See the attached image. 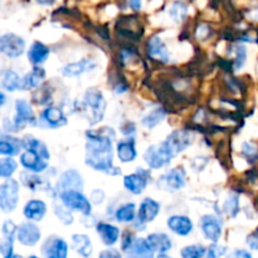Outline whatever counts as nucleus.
<instances>
[{
	"label": "nucleus",
	"mask_w": 258,
	"mask_h": 258,
	"mask_svg": "<svg viewBox=\"0 0 258 258\" xmlns=\"http://www.w3.org/2000/svg\"><path fill=\"white\" fill-rule=\"evenodd\" d=\"M44 77L45 71L40 67H34L32 72L27 73L25 77L22 78L19 90H33V88H37L44 81Z\"/></svg>",
	"instance_id": "6ab92c4d"
},
{
	"label": "nucleus",
	"mask_w": 258,
	"mask_h": 258,
	"mask_svg": "<svg viewBox=\"0 0 258 258\" xmlns=\"http://www.w3.org/2000/svg\"><path fill=\"white\" fill-rule=\"evenodd\" d=\"M95 66L96 63L92 59L85 58V59L80 60V62L71 63V64H67L66 67H63L62 73L64 76H67V77H76V76H80L82 73L95 68Z\"/></svg>",
	"instance_id": "aec40b11"
},
{
	"label": "nucleus",
	"mask_w": 258,
	"mask_h": 258,
	"mask_svg": "<svg viewBox=\"0 0 258 258\" xmlns=\"http://www.w3.org/2000/svg\"><path fill=\"white\" fill-rule=\"evenodd\" d=\"M188 14V7L183 2H174L169 8V15L175 23H180Z\"/></svg>",
	"instance_id": "2f4dec72"
},
{
	"label": "nucleus",
	"mask_w": 258,
	"mask_h": 258,
	"mask_svg": "<svg viewBox=\"0 0 258 258\" xmlns=\"http://www.w3.org/2000/svg\"><path fill=\"white\" fill-rule=\"evenodd\" d=\"M86 164L95 170L112 173V138L100 131H88Z\"/></svg>",
	"instance_id": "f03ea898"
},
{
	"label": "nucleus",
	"mask_w": 258,
	"mask_h": 258,
	"mask_svg": "<svg viewBox=\"0 0 258 258\" xmlns=\"http://www.w3.org/2000/svg\"><path fill=\"white\" fill-rule=\"evenodd\" d=\"M19 196V184L14 179H8L0 188V207L3 212L9 213L15 209Z\"/></svg>",
	"instance_id": "20e7f679"
},
{
	"label": "nucleus",
	"mask_w": 258,
	"mask_h": 258,
	"mask_svg": "<svg viewBox=\"0 0 258 258\" xmlns=\"http://www.w3.org/2000/svg\"><path fill=\"white\" fill-rule=\"evenodd\" d=\"M159 211H160V206L154 199H144L140 206V211H139V222L145 224L148 222L154 221L159 214Z\"/></svg>",
	"instance_id": "f3484780"
},
{
	"label": "nucleus",
	"mask_w": 258,
	"mask_h": 258,
	"mask_svg": "<svg viewBox=\"0 0 258 258\" xmlns=\"http://www.w3.org/2000/svg\"><path fill=\"white\" fill-rule=\"evenodd\" d=\"M20 176H22V181L23 184H24L25 186H27L28 189H32V190H35V189L38 188V186H42L43 185V181L40 180L39 176H35V175H30V174H27V173H23L20 174Z\"/></svg>",
	"instance_id": "e433bc0d"
},
{
	"label": "nucleus",
	"mask_w": 258,
	"mask_h": 258,
	"mask_svg": "<svg viewBox=\"0 0 258 258\" xmlns=\"http://www.w3.org/2000/svg\"><path fill=\"white\" fill-rule=\"evenodd\" d=\"M135 204L127 203L117 209V212H116V219L118 222H122V223H128V222H133L135 219Z\"/></svg>",
	"instance_id": "473e14b6"
},
{
	"label": "nucleus",
	"mask_w": 258,
	"mask_h": 258,
	"mask_svg": "<svg viewBox=\"0 0 258 258\" xmlns=\"http://www.w3.org/2000/svg\"><path fill=\"white\" fill-rule=\"evenodd\" d=\"M0 97H2V105H4V101H5L4 93H2V95H0Z\"/></svg>",
	"instance_id": "09e8293b"
},
{
	"label": "nucleus",
	"mask_w": 258,
	"mask_h": 258,
	"mask_svg": "<svg viewBox=\"0 0 258 258\" xmlns=\"http://www.w3.org/2000/svg\"><path fill=\"white\" fill-rule=\"evenodd\" d=\"M128 3L134 10H139L141 8V0H128Z\"/></svg>",
	"instance_id": "49530a36"
},
{
	"label": "nucleus",
	"mask_w": 258,
	"mask_h": 258,
	"mask_svg": "<svg viewBox=\"0 0 258 258\" xmlns=\"http://www.w3.org/2000/svg\"><path fill=\"white\" fill-rule=\"evenodd\" d=\"M83 186L82 176L77 170H67L62 174L57 184V190L59 193L66 190H80Z\"/></svg>",
	"instance_id": "9b49d317"
},
{
	"label": "nucleus",
	"mask_w": 258,
	"mask_h": 258,
	"mask_svg": "<svg viewBox=\"0 0 258 258\" xmlns=\"http://www.w3.org/2000/svg\"><path fill=\"white\" fill-rule=\"evenodd\" d=\"M73 248L83 257H90L92 254V243L86 234H73Z\"/></svg>",
	"instance_id": "c85d7f7f"
},
{
	"label": "nucleus",
	"mask_w": 258,
	"mask_h": 258,
	"mask_svg": "<svg viewBox=\"0 0 258 258\" xmlns=\"http://www.w3.org/2000/svg\"><path fill=\"white\" fill-rule=\"evenodd\" d=\"M23 146V141L12 136H2V143H0V154L2 155L13 156L17 155Z\"/></svg>",
	"instance_id": "bb28decb"
},
{
	"label": "nucleus",
	"mask_w": 258,
	"mask_h": 258,
	"mask_svg": "<svg viewBox=\"0 0 258 258\" xmlns=\"http://www.w3.org/2000/svg\"><path fill=\"white\" fill-rule=\"evenodd\" d=\"M20 163H22V165L27 170L33 171V173L44 171L48 166L47 160L44 158H42L38 154H35L34 151L30 150H25V153H23L20 155Z\"/></svg>",
	"instance_id": "4468645a"
},
{
	"label": "nucleus",
	"mask_w": 258,
	"mask_h": 258,
	"mask_svg": "<svg viewBox=\"0 0 258 258\" xmlns=\"http://www.w3.org/2000/svg\"><path fill=\"white\" fill-rule=\"evenodd\" d=\"M149 174L145 170H138V173L131 174V175H126L123 179V185L128 191L134 194H141L146 188L148 184Z\"/></svg>",
	"instance_id": "f8f14e48"
},
{
	"label": "nucleus",
	"mask_w": 258,
	"mask_h": 258,
	"mask_svg": "<svg viewBox=\"0 0 258 258\" xmlns=\"http://www.w3.org/2000/svg\"><path fill=\"white\" fill-rule=\"evenodd\" d=\"M247 243H248V246L251 247L252 249L258 251V228L248 237V238H247Z\"/></svg>",
	"instance_id": "37998d69"
},
{
	"label": "nucleus",
	"mask_w": 258,
	"mask_h": 258,
	"mask_svg": "<svg viewBox=\"0 0 258 258\" xmlns=\"http://www.w3.org/2000/svg\"><path fill=\"white\" fill-rule=\"evenodd\" d=\"M60 194V201L68 209L77 211L88 216L91 213V203L80 190H66Z\"/></svg>",
	"instance_id": "39448f33"
},
{
	"label": "nucleus",
	"mask_w": 258,
	"mask_h": 258,
	"mask_svg": "<svg viewBox=\"0 0 258 258\" xmlns=\"http://www.w3.org/2000/svg\"><path fill=\"white\" fill-rule=\"evenodd\" d=\"M15 108H17V116H15L14 121L12 122L10 131H18L19 128L24 127L27 123L34 125V113H33V110L28 101L18 100L17 103H15Z\"/></svg>",
	"instance_id": "423d86ee"
},
{
	"label": "nucleus",
	"mask_w": 258,
	"mask_h": 258,
	"mask_svg": "<svg viewBox=\"0 0 258 258\" xmlns=\"http://www.w3.org/2000/svg\"><path fill=\"white\" fill-rule=\"evenodd\" d=\"M154 249L151 244L149 243L148 239L144 238H136L134 239L133 244L130 248L127 249L128 256H136V257H153Z\"/></svg>",
	"instance_id": "4be33fe9"
},
{
	"label": "nucleus",
	"mask_w": 258,
	"mask_h": 258,
	"mask_svg": "<svg viewBox=\"0 0 258 258\" xmlns=\"http://www.w3.org/2000/svg\"><path fill=\"white\" fill-rule=\"evenodd\" d=\"M168 226L179 236H188L193 231V223L185 216H173L168 219Z\"/></svg>",
	"instance_id": "a211bd4d"
},
{
	"label": "nucleus",
	"mask_w": 258,
	"mask_h": 258,
	"mask_svg": "<svg viewBox=\"0 0 258 258\" xmlns=\"http://www.w3.org/2000/svg\"><path fill=\"white\" fill-rule=\"evenodd\" d=\"M47 213V206L43 201H30L24 207V216L29 221H40Z\"/></svg>",
	"instance_id": "412c9836"
},
{
	"label": "nucleus",
	"mask_w": 258,
	"mask_h": 258,
	"mask_svg": "<svg viewBox=\"0 0 258 258\" xmlns=\"http://www.w3.org/2000/svg\"><path fill=\"white\" fill-rule=\"evenodd\" d=\"M54 211H55V214H57V216L59 217V219H60V221H62L64 224H71V223H72V222H73L72 214H71L68 211H66V209H63L62 207L55 206Z\"/></svg>",
	"instance_id": "58836bf2"
},
{
	"label": "nucleus",
	"mask_w": 258,
	"mask_h": 258,
	"mask_svg": "<svg viewBox=\"0 0 258 258\" xmlns=\"http://www.w3.org/2000/svg\"><path fill=\"white\" fill-rule=\"evenodd\" d=\"M43 118L48 125L53 127H60L67 123V117L64 116L63 111L58 107H48L43 112Z\"/></svg>",
	"instance_id": "393cba45"
},
{
	"label": "nucleus",
	"mask_w": 258,
	"mask_h": 258,
	"mask_svg": "<svg viewBox=\"0 0 258 258\" xmlns=\"http://www.w3.org/2000/svg\"><path fill=\"white\" fill-rule=\"evenodd\" d=\"M207 251L203 246L194 244V246H188L180 251V256L184 258H199L206 256Z\"/></svg>",
	"instance_id": "c9c22d12"
},
{
	"label": "nucleus",
	"mask_w": 258,
	"mask_h": 258,
	"mask_svg": "<svg viewBox=\"0 0 258 258\" xmlns=\"http://www.w3.org/2000/svg\"><path fill=\"white\" fill-rule=\"evenodd\" d=\"M133 242H134V237H133V234L130 233V232H125V233H123V236H122V249L125 252H127V249L130 248L131 247V244H133Z\"/></svg>",
	"instance_id": "79ce46f5"
},
{
	"label": "nucleus",
	"mask_w": 258,
	"mask_h": 258,
	"mask_svg": "<svg viewBox=\"0 0 258 258\" xmlns=\"http://www.w3.org/2000/svg\"><path fill=\"white\" fill-rule=\"evenodd\" d=\"M97 232L100 234L101 239L106 246H113L117 242L118 236H120V231L117 227L112 226L108 223H100L97 226Z\"/></svg>",
	"instance_id": "5701e85b"
},
{
	"label": "nucleus",
	"mask_w": 258,
	"mask_h": 258,
	"mask_svg": "<svg viewBox=\"0 0 258 258\" xmlns=\"http://www.w3.org/2000/svg\"><path fill=\"white\" fill-rule=\"evenodd\" d=\"M20 78L18 76V73H15L14 71H3L2 75V87L4 90L9 91V92H13L15 90H19L20 87Z\"/></svg>",
	"instance_id": "7c9ffc66"
},
{
	"label": "nucleus",
	"mask_w": 258,
	"mask_h": 258,
	"mask_svg": "<svg viewBox=\"0 0 258 258\" xmlns=\"http://www.w3.org/2000/svg\"><path fill=\"white\" fill-rule=\"evenodd\" d=\"M224 211L231 217H236L239 211V201L237 196H231L224 204Z\"/></svg>",
	"instance_id": "4c0bfd02"
},
{
	"label": "nucleus",
	"mask_w": 258,
	"mask_h": 258,
	"mask_svg": "<svg viewBox=\"0 0 258 258\" xmlns=\"http://www.w3.org/2000/svg\"><path fill=\"white\" fill-rule=\"evenodd\" d=\"M193 143V135L185 130L174 131L160 146H150L145 151V161L153 169L163 168L179 153L185 150Z\"/></svg>",
	"instance_id": "f257e3e1"
},
{
	"label": "nucleus",
	"mask_w": 258,
	"mask_h": 258,
	"mask_svg": "<svg viewBox=\"0 0 258 258\" xmlns=\"http://www.w3.org/2000/svg\"><path fill=\"white\" fill-rule=\"evenodd\" d=\"M227 252V248L226 247H221V246H212L211 248H209V252H208V257H219V256H223L224 253Z\"/></svg>",
	"instance_id": "a19ab883"
},
{
	"label": "nucleus",
	"mask_w": 258,
	"mask_h": 258,
	"mask_svg": "<svg viewBox=\"0 0 258 258\" xmlns=\"http://www.w3.org/2000/svg\"><path fill=\"white\" fill-rule=\"evenodd\" d=\"M185 185V173L183 169L175 168L168 171L165 175L160 176L158 180V186L168 191H175Z\"/></svg>",
	"instance_id": "0eeeda50"
},
{
	"label": "nucleus",
	"mask_w": 258,
	"mask_h": 258,
	"mask_svg": "<svg viewBox=\"0 0 258 258\" xmlns=\"http://www.w3.org/2000/svg\"><path fill=\"white\" fill-rule=\"evenodd\" d=\"M165 117V111L163 108H156V110L151 111L149 115H146L145 117L143 118V125H145L148 128H154L156 125L161 122Z\"/></svg>",
	"instance_id": "72a5a7b5"
},
{
	"label": "nucleus",
	"mask_w": 258,
	"mask_h": 258,
	"mask_svg": "<svg viewBox=\"0 0 258 258\" xmlns=\"http://www.w3.org/2000/svg\"><path fill=\"white\" fill-rule=\"evenodd\" d=\"M18 233L17 226L13 221H5L3 224V241L0 243V252L4 258L13 256V242H14L15 234Z\"/></svg>",
	"instance_id": "9d476101"
},
{
	"label": "nucleus",
	"mask_w": 258,
	"mask_h": 258,
	"mask_svg": "<svg viewBox=\"0 0 258 258\" xmlns=\"http://www.w3.org/2000/svg\"><path fill=\"white\" fill-rule=\"evenodd\" d=\"M246 48L238 47L237 48V60H236V70H239L246 62Z\"/></svg>",
	"instance_id": "ea45409f"
},
{
	"label": "nucleus",
	"mask_w": 258,
	"mask_h": 258,
	"mask_svg": "<svg viewBox=\"0 0 258 258\" xmlns=\"http://www.w3.org/2000/svg\"><path fill=\"white\" fill-rule=\"evenodd\" d=\"M199 226L201 229L203 231L204 236L207 239L217 243L218 239L222 236V226L221 222L218 221V218H216L214 216H204L203 218L199 222Z\"/></svg>",
	"instance_id": "1a4fd4ad"
},
{
	"label": "nucleus",
	"mask_w": 258,
	"mask_h": 258,
	"mask_svg": "<svg viewBox=\"0 0 258 258\" xmlns=\"http://www.w3.org/2000/svg\"><path fill=\"white\" fill-rule=\"evenodd\" d=\"M148 53L150 58L166 63L169 60V50L159 37H153L148 43Z\"/></svg>",
	"instance_id": "dca6fc26"
},
{
	"label": "nucleus",
	"mask_w": 258,
	"mask_h": 258,
	"mask_svg": "<svg viewBox=\"0 0 258 258\" xmlns=\"http://www.w3.org/2000/svg\"><path fill=\"white\" fill-rule=\"evenodd\" d=\"M234 257H246V258H251V253L246 251H237L233 253Z\"/></svg>",
	"instance_id": "de8ad7c7"
},
{
	"label": "nucleus",
	"mask_w": 258,
	"mask_h": 258,
	"mask_svg": "<svg viewBox=\"0 0 258 258\" xmlns=\"http://www.w3.org/2000/svg\"><path fill=\"white\" fill-rule=\"evenodd\" d=\"M149 243L151 244L153 249L155 252H159L160 254L165 253L173 247V242L170 241L166 234L164 233H153L148 237Z\"/></svg>",
	"instance_id": "b1692460"
},
{
	"label": "nucleus",
	"mask_w": 258,
	"mask_h": 258,
	"mask_svg": "<svg viewBox=\"0 0 258 258\" xmlns=\"http://www.w3.org/2000/svg\"><path fill=\"white\" fill-rule=\"evenodd\" d=\"M0 49L8 57L17 58L24 52L25 42L23 38L9 33V34L3 35L0 39Z\"/></svg>",
	"instance_id": "6e6552de"
},
{
	"label": "nucleus",
	"mask_w": 258,
	"mask_h": 258,
	"mask_svg": "<svg viewBox=\"0 0 258 258\" xmlns=\"http://www.w3.org/2000/svg\"><path fill=\"white\" fill-rule=\"evenodd\" d=\"M68 246L63 239L53 238L48 239L43 246V253L47 257L55 258H66L67 257Z\"/></svg>",
	"instance_id": "2eb2a0df"
},
{
	"label": "nucleus",
	"mask_w": 258,
	"mask_h": 258,
	"mask_svg": "<svg viewBox=\"0 0 258 258\" xmlns=\"http://www.w3.org/2000/svg\"><path fill=\"white\" fill-rule=\"evenodd\" d=\"M85 105L86 108L90 111L88 113V121L91 122V125H95V123L100 122L103 118L106 110V102L105 98H103L102 93L97 88H90L87 90L85 95Z\"/></svg>",
	"instance_id": "7ed1b4c3"
},
{
	"label": "nucleus",
	"mask_w": 258,
	"mask_h": 258,
	"mask_svg": "<svg viewBox=\"0 0 258 258\" xmlns=\"http://www.w3.org/2000/svg\"><path fill=\"white\" fill-rule=\"evenodd\" d=\"M23 149L34 151L35 154H38L39 156L44 158L45 160L49 159V151H48V149L45 148L44 144H43L42 141L34 139L33 136H27V138L23 140Z\"/></svg>",
	"instance_id": "c756f323"
},
{
	"label": "nucleus",
	"mask_w": 258,
	"mask_h": 258,
	"mask_svg": "<svg viewBox=\"0 0 258 258\" xmlns=\"http://www.w3.org/2000/svg\"><path fill=\"white\" fill-rule=\"evenodd\" d=\"M17 170V163L12 158H3L0 161V176L2 178H10L13 173Z\"/></svg>",
	"instance_id": "f704fd0d"
},
{
	"label": "nucleus",
	"mask_w": 258,
	"mask_h": 258,
	"mask_svg": "<svg viewBox=\"0 0 258 258\" xmlns=\"http://www.w3.org/2000/svg\"><path fill=\"white\" fill-rule=\"evenodd\" d=\"M17 238L24 246H34L40 239V231L35 224L33 223H23L18 228Z\"/></svg>",
	"instance_id": "ddd939ff"
},
{
	"label": "nucleus",
	"mask_w": 258,
	"mask_h": 258,
	"mask_svg": "<svg viewBox=\"0 0 258 258\" xmlns=\"http://www.w3.org/2000/svg\"><path fill=\"white\" fill-rule=\"evenodd\" d=\"M243 153L246 154V155H254L256 154V148L254 146H252L251 144H244L243 145Z\"/></svg>",
	"instance_id": "c03bdc74"
},
{
	"label": "nucleus",
	"mask_w": 258,
	"mask_h": 258,
	"mask_svg": "<svg viewBox=\"0 0 258 258\" xmlns=\"http://www.w3.org/2000/svg\"><path fill=\"white\" fill-rule=\"evenodd\" d=\"M49 55V49L48 47H45L43 43L35 42L34 44L30 47L29 52H28V58L32 63L34 64H40V63L45 62Z\"/></svg>",
	"instance_id": "cd10ccee"
},
{
	"label": "nucleus",
	"mask_w": 258,
	"mask_h": 258,
	"mask_svg": "<svg viewBox=\"0 0 258 258\" xmlns=\"http://www.w3.org/2000/svg\"><path fill=\"white\" fill-rule=\"evenodd\" d=\"M117 155L120 160L123 161V163H130V161L135 160L136 149L134 139H128V140H123L118 143Z\"/></svg>",
	"instance_id": "a878e982"
},
{
	"label": "nucleus",
	"mask_w": 258,
	"mask_h": 258,
	"mask_svg": "<svg viewBox=\"0 0 258 258\" xmlns=\"http://www.w3.org/2000/svg\"><path fill=\"white\" fill-rule=\"evenodd\" d=\"M121 254L115 249H107V251L100 253V257H120Z\"/></svg>",
	"instance_id": "a18cd8bd"
}]
</instances>
